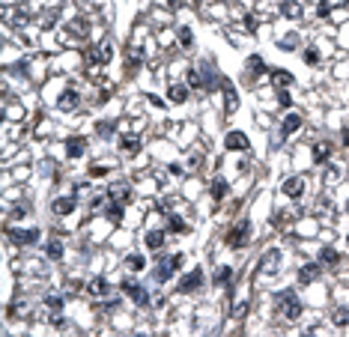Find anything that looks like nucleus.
Listing matches in <instances>:
<instances>
[{"label":"nucleus","mask_w":349,"mask_h":337,"mask_svg":"<svg viewBox=\"0 0 349 337\" xmlns=\"http://www.w3.org/2000/svg\"><path fill=\"white\" fill-rule=\"evenodd\" d=\"M278 304L283 307L287 320H298V317H301V304H298V299H296L293 289H283V293L278 296Z\"/></svg>","instance_id":"obj_1"},{"label":"nucleus","mask_w":349,"mask_h":337,"mask_svg":"<svg viewBox=\"0 0 349 337\" xmlns=\"http://www.w3.org/2000/svg\"><path fill=\"white\" fill-rule=\"evenodd\" d=\"M248 236H251V224L248 221H239L233 230L227 233V245H233V248H242L245 242H248Z\"/></svg>","instance_id":"obj_2"},{"label":"nucleus","mask_w":349,"mask_h":337,"mask_svg":"<svg viewBox=\"0 0 349 337\" xmlns=\"http://www.w3.org/2000/svg\"><path fill=\"white\" fill-rule=\"evenodd\" d=\"M122 293H125V296H132V302H135V304H140V307H143V304L149 302L146 289H143V286H138L135 281H122Z\"/></svg>","instance_id":"obj_3"},{"label":"nucleus","mask_w":349,"mask_h":337,"mask_svg":"<svg viewBox=\"0 0 349 337\" xmlns=\"http://www.w3.org/2000/svg\"><path fill=\"white\" fill-rule=\"evenodd\" d=\"M200 286H203V272H200V268H194L191 275H185V278H182L179 293H197Z\"/></svg>","instance_id":"obj_4"},{"label":"nucleus","mask_w":349,"mask_h":337,"mask_svg":"<svg viewBox=\"0 0 349 337\" xmlns=\"http://www.w3.org/2000/svg\"><path fill=\"white\" fill-rule=\"evenodd\" d=\"M179 266H182V257L176 254V257H170V260H167V266H164V263L158 266L156 278H158V281H167V278H170V275H173V272H176V268H179Z\"/></svg>","instance_id":"obj_5"},{"label":"nucleus","mask_w":349,"mask_h":337,"mask_svg":"<svg viewBox=\"0 0 349 337\" xmlns=\"http://www.w3.org/2000/svg\"><path fill=\"white\" fill-rule=\"evenodd\" d=\"M224 143H227V149H248V146H251V143H248V138H245L242 131H230Z\"/></svg>","instance_id":"obj_6"},{"label":"nucleus","mask_w":349,"mask_h":337,"mask_svg":"<svg viewBox=\"0 0 349 337\" xmlns=\"http://www.w3.org/2000/svg\"><path fill=\"white\" fill-rule=\"evenodd\" d=\"M278 260H280V251H269V254L263 257V272H266V275H275V272H278Z\"/></svg>","instance_id":"obj_7"},{"label":"nucleus","mask_w":349,"mask_h":337,"mask_svg":"<svg viewBox=\"0 0 349 337\" xmlns=\"http://www.w3.org/2000/svg\"><path fill=\"white\" fill-rule=\"evenodd\" d=\"M283 191H287V194H290V197H298V194H301V191H304V179H301V176H293V179H287V182H283Z\"/></svg>","instance_id":"obj_8"},{"label":"nucleus","mask_w":349,"mask_h":337,"mask_svg":"<svg viewBox=\"0 0 349 337\" xmlns=\"http://www.w3.org/2000/svg\"><path fill=\"white\" fill-rule=\"evenodd\" d=\"M12 239H15L18 245H33L36 239H39V230H15Z\"/></svg>","instance_id":"obj_9"},{"label":"nucleus","mask_w":349,"mask_h":337,"mask_svg":"<svg viewBox=\"0 0 349 337\" xmlns=\"http://www.w3.org/2000/svg\"><path fill=\"white\" fill-rule=\"evenodd\" d=\"M54 212H57V215H72V212H75V200H72V197H60V200H54Z\"/></svg>","instance_id":"obj_10"},{"label":"nucleus","mask_w":349,"mask_h":337,"mask_svg":"<svg viewBox=\"0 0 349 337\" xmlns=\"http://www.w3.org/2000/svg\"><path fill=\"white\" fill-rule=\"evenodd\" d=\"M87 289H90V296H96V299H102V296H107V281H105V278H93Z\"/></svg>","instance_id":"obj_11"},{"label":"nucleus","mask_w":349,"mask_h":337,"mask_svg":"<svg viewBox=\"0 0 349 337\" xmlns=\"http://www.w3.org/2000/svg\"><path fill=\"white\" fill-rule=\"evenodd\" d=\"M316 278H319V266H304L298 272V284H314Z\"/></svg>","instance_id":"obj_12"},{"label":"nucleus","mask_w":349,"mask_h":337,"mask_svg":"<svg viewBox=\"0 0 349 337\" xmlns=\"http://www.w3.org/2000/svg\"><path fill=\"white\" fill-rule=\"evenodd\" d=\"M298 128H301V117H298V114H290V117L283 120V128H280V131H283V138H287V134H293Z\"/></svg>","instance_id":"obj_13"},{"label":"nucleus","mask_w":349,"mask_h":337,"mask_svg":"<svg viewBox=\"0 0 349 337\" xmlns=\"http://www.w3.org/2000/svg\"><path fill=\"white\" fill-rule=\"evenodd\" d=\"M66 152H69V159H81V155H84V141H81V138H72V141L66 143Z\"/></svg>","instance_id":"obj_14"},{"label":"nucleus","mask_w":349,"mask_h":337,"mask_svg":"<svg viewBox=\"0 0 349 337\" xmlns=\"http://www.w3.org/2000/svg\"><path fill=\"white\" fill-rule=\"evenodd\" d=\"M332 155V143H325V141H319L314 146V161H325Z\"/></svg>","instance_id":"obj_15"},{"label":"nucleus","mask_w":349,"mask_h":337,"mask_svg":"<svg viewBox=\"0 0 349 337\" xmlns=\"http://www.w3.org/2000/svg\"><path fill=\"white\" fill-rule=\"evenodd\" d=\"M60 107H63V110H75V107H78V93H75V89L63 93V99H60Z\"/></svg>","instance_id":"obj_16"},{"label":"nucleus","mask_w":349,"mask_h":337,"mask_svg":"<svg viewBox=\"0 0 349 337\" xmlns=\"http://www.w3.org/2000/svg\"><path fill=\"white\" fill-rule=\"evenodd\" d=\"M111 197H114V200L120 197V203H128V200H132V188H128V185H114V188H111Z\"/></svg>","instance_id":"obj_17"},{"label":"nucleus","mask_w":349,"mask_h":337,"mask_svg":"<svg viewBox=\"0 0 349 337\" xmlns=\"http://www.w3.org/2000/svg\"><path fill=\"white\" fill-rule=\"evenodd\" d=\"M224 96H227V110L239 107V96H236V89H233V84H230V81H224Z\"/></svg>","instance_id":"obj_18"},{"label":"nucleus","mask_w":349,"mask_h":337,"mask_svg":"<svg viewBox=\"0 0 349 337\" xmlns=\"http://www.w3.org/2000/svg\"><path fill=\"white\" fill-rule=\"evenodd\" d=\"M164 239H167V236H164V233H161V230H152V233H149V236H146V245H149V248H152V251H158V248H161V245H164Z\"/></svg>","instance_id":"obj_19"},{"label":"nucleus","mask_w":349,"mask_h":337,"mask_svg":"<svg viewBox=\"0 0 349 337\" xmlns=\"http://www.w3.org/2000/svg\"><path fill=\"white\" fill-rule=\"evenodd\" d=\"M185 96H188V89L182 87V84H173V87H170V102L182 105V102H185Z\"/></svg>","instance_id":"obj_20"},{"label":"nucleus","mask_w":349,"mask_h":337,"mask_svg":"<svg viewBox=\"0 0 349 337\" xmlns=\"http://www.w3.org/2000/svg\"><path fill=\"white\" fill-rule=\"evenodd\" d=\"M227 194V179H215V182H212V197H215V200H221V197Z\"/></svg>","instance_id":"obj_21"},{"label":"nucleus","mask_w":349,"mask_h":337,"mask_svg":"<svg viewBox=\"0 0 349 337\" xmlns=\"http://www.w3.org/2000/svg\"><path fill=\"white\" fill-rule=\"evenodd\" d=\"M319 260H322V266H334V263H337V251H334V248H322V251H319Z\"/></svg>","instance_id":"obj_22"},{"label":"nucleus","mask_w":349,"mask_h":337,"mask_svg":"<svg viewBox=\"0 0 349 337\" xmlns=\"http://www.w3.org/2000/svg\"><path fill=\"white\" fill-rule=\"evenodd\" d=\"M125 266L132 268V272H140V268L146 266V260H143V257H140V254H132V257H128V260H125Z\"/></svg>","instance_id":"obj_23"},{"label":"nucleus","mask_w":349,"mask_h":337,"mask_svg":"<svg viewBox=\"0 0 349 337\" xmlns=\"http://www.w3.org/2000/svg\"><path fill=\"white\" fill-rule=\"evenodd\" d=\"M200 69H203V75H206V87H212V84L218 81V75H215V66H212V63H203Z\"/></svg>","instance_id":"obj_24"},{"label":"nucleus","mask_w":349,"mask_h":337,"mask_svg":"<svg viewBox=\"0 0 349 337\" xmlns=\"http://www.w3.org/2000/svg\"><path fill=\"white\" fill-rule=\"evenodd\" d=\"M48 257H51V260H60V257H63V245H60L57 239L48 242Z\"/></svg>","instance_id":"obj_25"},{"label":"nucleus","mask_w":349,"mask_h":337,"mask_svg":"<svg viewBox=\"0 0 349 337\" xmlns=\"http://www.w3.org/2000/svg\"><path fill=\"white\" fill-rule=\"evenodd\" d=\"M296 45H298V36L296 33H290V36H283V39H280V48H283V51H293Z\"/></svg>","instance_id":"obj_26"},{"label":"nucleus","mask_w":349,"mask_h":337,"mask_svg":"<svg viewBox=\"0 0 349 337\" xmlns=\"http://www.w3.org/2000/svg\"><path fill=\"white\" fill-rule=\"evenodd\" d=\"M230 278H233V268H230V266H221V268H218V275H215L218 284H227Z\"/></svg>","instance_id":"obj_27"},{"label":"nucleus","mask_w":349,"mask_h":337,"mask_svg":"<svg viewBox=\"0 0 349 337\" xmlns=\"http://www.w3.org/2000/svg\"><path fill=\"white\" fill-rule=\"evenodd\" d=\"M275 84H278V87H287V84H293V75H287V72H275Z\"/></svg>","instance_id":"obj_28"},{"label":"nucleus","mask_w":349,"mask_h":337,"mask_svg":"<svg viewBox=\"0 0 349 337\" xmlns=\"http://www.w3.org/2000/svg\"><path fill=\"white\" fill-rule=\"evenodd\" d=\"M248 69H254V75H257V72L266 69V63H263L260 57H251V60H248Z\"/></svg>","instance_id":"obj_29"},{"label":"nucleus","mask_w":349,"mask_h":337,"mask_svg":"<svg viewBox=\"0 0 349 337\" xmlns=\"http://www.w3.org/2000/svg\"><path fill=\"white\" fill-rule=\"evenodd\" d=\"M319 212H322V215H334V203H329V200L322 197V200H319Z\"/></svg>","instance_id":"obj_30"},{"label":"nucleus","mask_w":349,"mask_h":337,"mask_svg":"<svg viewBox=\"0 0 349 337\" xmlns=\"http://www.w3.org/2000/svg\"><path fill=\"white\" fill-rule=\"evenodd\" d=\"M107 215H111V218H117V221H120V218H122V203H114V206H111V209H107Z\"/></svg>","instance_id":"obj_31"},{"label":"nucleus","mask_w":349,"mask_h":337,"mask_svg":"<svg viewBox=\"0 0 349 337\" xmlns=\"http://www.w3.org/2000/svg\"><path fill=\"white\" fill-rule=\"evenodd\" d=\"M179 39H182L185 45H191V42H194V36H191V30H188V27H182V30H179Z\"/></svg>","instance_id":"obj_32"},{"label":"nucleus","mask_w":349,"mask_h":337,"mask_svg":"<svg viewBox=\"0 0 349 337\" xmlns=\"http://www.w3.org/2000/svg\"><path fill=\"white\" fill-rule=\"evenodd\" d=\"M125 152H138V141L135 138H125Z\"/></svg>","instance_id":"obj_33"},{"label":"nucleus","mask_w":349,"mask_h":337,"mask_svg":"<svg viewBox=\"0 0 349 337\" xmlns=\"http://www.w3.org/2000/svg\"><path fill=\"white\" fill-rule=\"evenodd\" d=\"M188 84H191V87H203V81L197 78V72H188Z\"/></svg>","instance_id":"obj_34"},{"label":"nucleus","mask_w":349,"mask_h":337,"mask_svg":"<svg viewBox=\"0 0 349 337\" xmlns=\"http://www.w3.org/2000/svg\"><path fill=\"white\" fill-rule=\"evenodd\" d=\"M114 131V123H99V134H111Z\"/></svg>","instance_id":"obj_35"},{"label":"nucleus","mask_w":349,"mask_h":337,"mask_svg":"<svg viewBox=\"0 0 349 337\" xmlns=\"http://www.w3.org/2000/svg\"><path fill=\"white\" fill-rule=\"evenodd\" d=\"M107 167H90V176H105Z\"/></svg>","instance_id":"obj_36"},{"label":"nucleus","mask_w":349,"mask_h":337,"mask_svg":"<svg viewBox=\"0 0 349 337\" xmlns=\"http://www.w3.org/2000/svg\"><path fill=\"white\" fill-rule=\"evenodd\" d=\"M48 304H51V307H63V299H57V296H51V299H48Z\"/></svg>","instance_id":"obj_37"},{"label":"nucleus","mask_w":349,"mask_h":337,"mask_svg":"<svg viewBox=\"0 0 349 337\" xmlns=\"http://www.w3.org/2000/svg\"><path fill=\"white\" fill-rule=\"evenodd\" d=\"M304 60H308V63H316L319 57H316V51H308V54H304Z\"/></svg>","instance_id":"obj_38"},{"label":"nucleus","mask_w":349,"mask_h":337,"mask_svg":"<svg viewBox=\"0 0 349 337\" xmlns=\"http://www.w3.org/2000/svg\"><path fill=\"white\" fill-rule=\"evenodd\" d=\"M343 143H346V146H349V123L343 125Z\"/></svg>","instance_id":"obj_39"},{"label":"nucleus","mask_w":349,"mask_h":337,"mask_svg":"<svg viewBox=\"0 0 349 337\" xmlns=\"http://www.w3.org/2000/svg\"><path fill=\"white\" fill-rule=\"evenodd\" d=\"M346 209H349V206H346Z\"/></svg>","instance_id":"obj_40"}]
</instances>
